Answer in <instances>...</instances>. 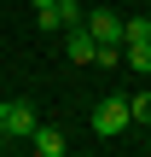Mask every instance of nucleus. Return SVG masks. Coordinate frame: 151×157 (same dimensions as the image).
<instances>
[{
  "label": "nucleus",
  "instance_id": "f257e3e1",
  "mask_svg": "<svg viewBox=\"0 0 151 157\" xmlns=\"http://www.w3.org/2000/svg\"><path fill=\"white\" fill-rule=\"evenodd\" d=\"M81 23H87V35H93L99 47H122V12L93 6V12H81Z\"/></svg>",
  "mask_w": 151,
  "mask_h": 157
},
{
  "label": "nucleus",
  "instance_id": "f03ea898",
  "mask_svg": "<svg viewBox=\"0 0 151 157\" xmlns=\"http://www.w3.org/2000/svg\"><path fill=\"white\" fill-rule=\"evenodd\" d=\"M35 122H41L35 105H23V99H6V105H0V128H6V140H29Z\"/></svg>",
  "mask_w": 151,
  "mask_h": 157
},
{
  "label": "nucleus",
  "instance_id": "7ed1b4c3",
  "mask_svg": "<svg viewBox=\"0 0 151 157\" xmlns=\"http://www.w3.org/2000/svg\"><path fill=\"white\" fill-rule=\"evenodd\" d=\"M128 122H134V117H128V99H105V105L93 111V134H99V140H116Z\"/></svg>",
  "mask_w": 151,
  "mask_h": 157
},
{
  "label": "nucleus",
  "instance_id": "20e7f679",
  "mask_svg": "<svg viewBox=\"0 0 151 157\" xmlns=\"http://www.w3.org/2000/svg\"><path fill=\"white\" fill-rule=\"evenodd\" d=\"M64 52H70V64H93L99 41L87 35V23H70V29H64Z\"/></svg>",
  "mask_w": 151,
  "mask_h": 157
},
{
  "label": "nucleus",
  "instance_id": "39448f33",
  "mask_svg": "<svg viewBox=\"0 0 151 157\" xmlns=\"http://www.w3.org/2000/svg\"><path fill=\"white\" fill-rule=\"evenodd\" d=\"M29 146L41 157H64V134L52 128V122H35V134H29Z\"/></svg>",
  "mask_w": 151,
  "mask_h": 157
},
{
  "label": "nucleus",
  "instance_id": "423d86ee",
  "mask_svg": "<svg viewBox=\"0 0 151 157\" xmlns=\"http://www.w3.org/2000/svg\"><path fill=\"white\" fill-rule=\"evenodd\" d=\"M122 47H128V64L140 76H151V41H122Z\"/></svg>",
  "mask_w": 151,
  "mask_h": 157
},
{
  "label": "nucleus",
  "instance_id": "0eeeda50",
  "mask_svg": "<svg viewBox=\"0 0 151 157\" xmlns=\"http://www.w3.org/2000/svg\"><path fill=\"white\" fill-rule=\"evenodd\" d=\"M122 41H151V17H122Z\"/></svg>",
  "mask_w": 151,
  "mask_h": 157
},
{
  "label": "nucleus",
  "instance_id": "6e6552de",
  "mask_svg": "<svg viewBox=\"0 0 151 157\" xmlns=\"http://www.w3.org/2000/svg\"><path fill=\"white\" fill-rule=\"evenodd\" d=\"M35 23H41L47 35H58V29H64V17H58V0H52V6H41V12H35Z\"/></svg>",
  "mask_w": 151,
  "mask_h": 157
},
{
  "label": "nucleus",
  "instance_id": "1a4fd4ad",
  "mask_svg": "<svg viewBox=\"0 0 151 157\" xmlns=\"http://www.w3.org/2000/svg\"><path fill=\"white\" fill-rule=\"evenodd\" d=\"M128 117H134V122H151V93H134V99H128Z\"/></svg>",
  "mask_w": 151,
  "mask_h": 157
},
{
  "label": "nucleus",
  "instance_id": "9d476101",
  "mask_svg": "<svg viewBox=\"0 0 151 157\" xmlns=\"http://www.w3.org/2000/svg\"><path fill=\"white\" fill-rule=\"evenodd\" d=\"M29 6H35V12H41V6H52V0H29Z\"/></svg>",
  "mask_w": 151,
  "mask_h": 157
},
{
  "label": "nucleus",
  "instance_id": "9b49d317",
  "mask_svg": "<svg viewBox=\"0 0 151 157\" xmlns=\"http://www.w3.org/2000/svg\"><path fill=\"white\" fill-rule=\"evenodd\" d=\"M145 17H151V0H145Z\"/></svg>",
  "mask_w": 151,
  "mask_h": 157
},
{
  "label": "nucleus",
  "instance_id": "f8f14e48",
  "mask_svg": "<svg viewBox=\"0 0 151 157\" xmlns=\"http://www.w3.org/2000/svg\"><path fill=\"white\" fill-rule=\"evenodd\" d=\"M0 140H6V128H0Z\"/></svg>",
  "mask_w": 151,
  "mask_h": 157
}]
</instances>
